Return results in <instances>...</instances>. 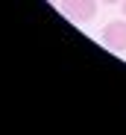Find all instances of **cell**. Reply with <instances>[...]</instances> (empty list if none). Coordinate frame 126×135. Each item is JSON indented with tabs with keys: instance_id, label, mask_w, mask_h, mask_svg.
<instances>
[{
	"instance_id": "1",
	"label": "cell",
	"mask_w": 126,
	"mask_h": 135,
	"mask_svg": "<svg viewBox=\"0 0 126 135\" xmlns=\"http://www.w3.org/2000/svg\"><path fill=\"white\" fill-rule=\"evenodd\" d=\"M59 9L73 24H88L97 15V0H59Z\"/></svg>"
},
{
	"instance_id": "2",
	"label": "cell",
	"mask_w": 126,
	"mask_h": 135,
	"mask_svg": "<svg viewBox=\"0 0 126 135\" xmlns=\"http://www.w3.org/2000/svg\"><path fill=\"white\" fill-rule=\"evenodd\" d=\"M103 44L114 53L126 50V21H109L103 27Z\"/></svg>"
},
{
	"instance_id": "3",
	"label": "cell",
	"mask_w": 126,
	"mask_h": 135,
	"mask_svg": "<svg viewBox=\"0 0 126 135\" xmlns=\"http://www.w3.org/2000/svg\"><path fill=\"white\" fill-rule=\"evenodd\" d=\"M103 3H109V6H114V3H123V0H103Z\"/></svg>"
},
{
	"instance_id": "4",
	"label": "cell",
	"mask_w": 126,
	"mask_h": 135,
	"mask_svg": "<svg viewBox=\"0 0 126 135\" xmlns=\"http://www.w3.org/2000/svg\"><path fill=\"white\" fill-rule=\"evenodd\" d=\"M123 12H126V0H123Z\"/></svg>"
}]
</instances>
